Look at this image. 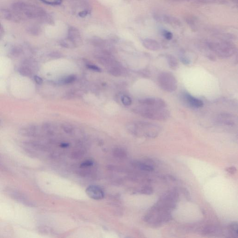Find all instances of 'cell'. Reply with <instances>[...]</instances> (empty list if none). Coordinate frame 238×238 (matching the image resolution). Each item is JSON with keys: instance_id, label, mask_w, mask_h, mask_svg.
I'll list each match as a JSON object with an SVG mask.
<instances>
[{"instance_id": "cell-29", "label": "cell", "mask_w": 238, "mask_h": 238, "mask_svg": "<svg viewBox=\"0 0 238 238\" xmlns=\"http://www.w3.org/2000/svg\"><path fill=\"white\" fill-rule=\"evenodd\" d=\"M87 68L94 71L97 72H101V69L100 68L95 66V65L92 64H88L87 65Z\"/></svg>"}, {"instance_id": "cell-13", "label": "cell", "mask_w": 238, "mask_h": 238, "mask_svg": "<svg viewBox=\"0 0 238 238\" xmlns=\"http://www.w3.org/2000/svg\"><path fill=\"white\" fill-rule=\"evenodd\" d=\"M91 43L93 45L96 47L103 48L106 45V42L104 40L100 37H93L91 40Z\"/></svg>"}, {"instance_id": "cell-22", "label": "cell", "mask_w": 238, "mask_h": 238, "mask_svg": "<svg viewBox=\"0 0 238 238\" xmlns=\"http://www.w3.org/2000/svg\"><path fill=\"white\" fill-rule=\"evenodd\" d=\"M23 52V50L19 47H15L11 50V54L14 57H17L20 56Z\"/></svg>"}, {"instance_id": "cell-26", "label": "cell", "mask_w": 238, "mask_h": 238, "mask_svg": "<svg viewBox=\"0 0 238 238\" xmlns=\"http://www.w3.org/2000/svg\"><path fill=\"white\" fill-rule=\"evenodd\" d=\"M180 60L183 64L185 65H188L190 64V60L187 58L185 53H181L180 54Z\"/></svg>"}, {"instance_id": "cell-6", "label": "cell", "mask_w": 238, "mask_h": 238, "mask_svg": "<svg viewBox=\"0 0 238 238\" xmlns=\"http://www.w3.org/2000/svg\"><path fill=\"white\" fill-rule=\"evenodd\" d=\"M216 122L225 126H234L238 123V118L234 114L229 113H220L218 114L215 119Z\"/></svg>"}, {"instance_id": "cell-35", "label": "cell", "mask_w": 238, "mask_h": 238, "mask_svg": "<svg viewBox=\"0 0 238 238\" xmlns=\"http://www.w3.org/2000/svg\"><path fill=\"white\" fill-rule=\"evenodd\" d=\"M61 53L59 52H54L50 53V56L52 58H59V57H61Z\"/></svg>"}, {"instance_id": "cell-19", "label": "cell", "mask_w": 238, "mask_h": 238, "mask_svg": "<svg viewBox=\"0 0 238 238\" xmlns=\"http://www.w3.org/2000/svg\"><path fill=\"white\" fill-rule=\"evenodd\" d=\"M41 21L43 23H45L49 24L52 25L54 23L53 18L50 15L48 14H46L44 16L40 19Z\"/></svg>"}, {"instance_id": "cell-32", "label": "cell", "mask_w": 238, "mask_h": 238, "mask_svg": "<svg viewBox=\"0 0 238 238\" xmlns=\"http://www.w3.org/2000/svg\"><path fill=\"white\" fill-rule=\"evenodd\" d=\"M34 79L35 83L37 84L41 85L43 83V80L41 77H39V76L37 75H35L34 76Z\"/></svg>"}, {"instance_id": "cell-5", "label": "cell", "mask_w": 238, "mask_h": 238, "mask_svg": "<svg viewBox=\"0 0 238 238\" xmlns=\"http://www.w3.org/2000/svg\"><path fill=\"white\" fill-rule=\"evenodd\" d=\"M5 192L12 199L22 203V204L29 206L34 205L32 201L29 200V199L24 194H23L22 192L16 190V189L11 187H7L5 189Z\"/></svg>"}, {"instance_id": "cell-30", "label": "cell", "mask_w": 238, "mask_h": 238, "mask_svg": "<svg viewBox=\"0 0 238 238\" xmlns=\"http://www.w3.org/2000/svg\"><path fill=\"white\" fill-rule=\"evenodd\" d=\"M63 128L64 130L67 133H70L72 131V127L69 124L63 125Z\"/></svg>"}, {"instance_id": "cell-31", "label": "cell", "mask_w": 238, "mask_h": 238, "mask_svg": "<svg viewBox=\"0 0 238 238\" xmlns=\"http://www.w3.org/2000/svg\"><path fill=\"white\" fill-rule=\"evenodd\" d=\"M225 170H226V172H228V173H230V174H232V175L235 174L237 172V169H236L235 167H233V166L228 167V168L225 169Z\"/></svg>"}, {"instance_id": "cell-16", "label": "cell", "mask_w": 238, "mask_h": 238, "mask_svg": "<svg viewBox=\"0 0 238 238\" xmlns=\"http://www.w3.org/2000/svg\"><path fill=\"white\" fill-rule=\"evenodd\" d=\"M19 72L21 75L26 77L31 76L33 73L32 69L27 66L20 67L19 69Z\"/></svg>"}, {"instance_id": "cell-3", "label": "cell", "mask_w": 238, "mask_h": 238, "mask_svg": "<svg viewBox=\"0 0 238 238\" xmlns=\"http://www.w3.org/2000/svg\"><path fill=\"white\" fill-rule=\"evenodd\" d=\"M209 49L219 57L228 58L234 55L236 51V47L231 42H210L208 43Z\"/></svg>"}, {"instance_id": "cell-28", "label": "cell", "mask_w": 238, "mask_h": 238, "mask_svg": "<svg viewBox=\"0 0 238 238\" xmlns=\"http://www.w3.org/2000/svg\"><path fill=\"white\" fill-rule=\"evenodd\" d=\"M162 34L163 36L166 38L167 40H171L173 37V34L172 33L169 31H167L166 30H163L162 31Z\"/></svg>"}, {"instance_id": "cell-15", "label": "cell", "mask_w": 238, "mask_h": 238, "mask_svg": "<svg viewBox=\"0 0 238 238\" xmlns=\"http://www.w3.org/2000/svg\"><path fill=\"white\" fill-rule=\"evenodd\" d=\"M136 167H138L139 169L140 170H143V171H149L151 172L154 170V168L152 166L149 164H146V163H141L140 162H136L134 163Z\"/></svg>"}, {"instance_id": "cell-33", "label": "cell", "mask_w": 238, "mask_h": 238, "mask_svg": "<svg viewBox=\"0 0 238 238\" xmlns=\"http://www.w3.org/2000/svg\"><path fill=\"white\" fill-rule=\"evenodd\" d=\"M93 164V162L91 160H87V161H85L84 163H82V165H81V167H89V166H92Z\"/></svg>"}, {"instance_id": "cell-9", "label": "cell", "mask_w": 238, "mask_h": 238, "mask_svg": "<svg viewBox=\"0 0 238 238\" xmlns=\"http://www.w3.org/2000/svg\"><path fill=\"white\" fill-rule=\"evenodd\" d=\"M182 96L184 101L191 107L199 109L203 107L204 105L203 102L201 100L192 96L187 93L183 94Z\"/></svg>"}, {"instance_id": "cell-17", "label": "cell", "mask_w": 238, "mask_h": 238, "mask_svg": "<svg viewBox=\"0 0 238 238\" xmlns=\"http://www.w3.org/2000/svg\"><path fill=\"white\" fill-rule=\"evenodd\" d=\"M163 21L166 23L169 24H175L179 25V21L177 19L174 17L168 16H164L163 17Z\"/></svg>"}, {"instance_id": "cell-1", "label": "cell", "mask_w": 238, "mask_h": 238, "mask_svg": "<svg viewBox=\"0 0 238 238\" xmlns=\"http://www.w3.org/2000/svg\"><path fill=\"white\" fill-rule=\"evenodd\" d=\"M129 129L136 135L154 138L158 136L161 130L160 127L151 122L138 121L129 125Z\"/></svg>"}, {"instance_id": "cell-25", "label": "cell", "mask_w": 238, "mask_h": 238, "mask_svg": "<svg viewBox=\"0 0 238 238\" xmlns=\"http://www.w3.org/2000/svg\"><path fill=\"white\" fill-rule=\"evenodd\" d=\"M121 101H122V103H123L125 106H130V105L132 104L131 99V98H130L129 96H126V95L123 96V97H122Z\"/></svg>"}, {"instance_id": "cell-2", "label": "cell", "mask_w": 238, "mask_h": 238, "mask_svg": "<svg viewBox=\"0 0 238 238\" xmlns=\"http://www.w3.org/2000/svg\"><path fill=\"white\" fill-rule=\"evenodd\" d=\"M134 112L144 118L155 120H165L170 116V112L165 109L141 106L137 107Z\"/></svg>"}, {"instance_id": "cell-23", "label": "cell", "mask_w": 238, "mask_h": 238, "mask_svg": "<svg viewBox=\"0 0 238 238\" xmlns=\"http://www.w3.org/2000/svg\"><path fill=\"white\" fill-rule=\"evenodd\" d=\"M43 3L51 5H58L61 4L62 0H41Z\"/></svg>"}, {"instance_id": "cell-21", "label": "cell", "mask_w": 238, "mask_h": 238, "mask_svg": "<svg viewBox=\"0 0 238 238\" xmlns=\"http://www.w3.org/2000/svg\"><path fill=\"white\" fill-rule=\"evenodd\" d=\"M238 227L237 222L232 223L229 225V229L235 235L238 236Z\"/></svg>"}, {"instance_id": "cell-8", "label": "cell", "mask_w": 238, "mask_h": 238, "mask_svg": "<svg viewBox=\"0 0 238 238\" xmlns=\"http://www.w3.org/2000/svg\"><path fill=\"white\" fill-rule=\"evenodd\" d=\"M87 195L93 199L99 200L104 196L103 191L100 187L96 186H90L86 189Z\"/></svg>"}, {"instance_id": "cell-37", "label": "cell", "mask_w": 238, "mask_h": 238, "mask_svg": "<svg viewBox=\"0 0 238 238\" xmlns=\"http://www.w3.org/2000/svg\"><path fill=\"white\" fill-rule=\"evenodd\" d=\"M174 1H180V0H174Z\"/></svg>"}, {"instance_id": "cell-18", "label": "cell", "mask_w": 238, "mask_h": 238, "mask_svg": "<svg viewBox=\"0 0 238 238\" xmlns=\"http://www.w3.org/2000/svg\"><path fill=\"white\" fill-rule=\"evenodd\" d=\"M28 33L33 35H37L41 33V29L37 26L30 27L28 29Z\"/></svg>"}, {"instance_id": "cell-4", "label": "cell", "mask_w": 238, "mask_h": 238, "mask_svg": "<svg viewBox=\"0 0 238 238\" xmlns=\"http://www.w3.org/2000/svg\"><path fill=\"white\" fill-rule=\"evenodd\" d=\"M158 82L160 88L167 92H173L178 88L176 78L169 72H163L160 73L158 77Z\"/></svg>"}, {"instance_id": "cell-14", "label": "cell", "mask_w": 238, "mask_h": 238, "mask_svg": "<svg viewBox=\"0 0 238 238\" xmlns=\"http://www.w3.org/2000/svg\"><path fill=\"white\" fill-rule=\"evenodd\" d=\"M60 44L63 47L67 48H73L76 47L75 43L68 37L61 40L60 42Z\"/></svg>"}, {"instance_id": "cell-36", "label": "cell", "mask_w": 238, "mask_h": 238, "mask_svg": "<svg viewBox=\"0 0 238 238\" xmlns=\"http://www.w3.org/2000/svg\"><path fill=\"white\" fill-rule=\"evenodd\" d=\"M3 28H2V26L1 25V24H0V33H2L3 32Z\"/></svg>"}, {"instance_id": "cell-11", "label": "cell", "mask_w": 238, "mask_h": 238, "mask_svg": "<svg viewBox=\"0 0 238 238\" xmlns=\"http://www.w3.org/2000/svg\"><path fill=\"white\" fill-rule=\"evenodd\" d=\"M143 46L151 51H157L160 49V44L154 39L146 38L142 41Z\"/></svg>"}, {"instance_id": "cell-24", "label": "cell", "mask_w": 238, "mask_h": 238, "mask_svg": "<svg viewBox=\"0 0 238 238\" xmlns=\"http://www.w3.org/2000/svg\"><path fill=\"white\" fill-rule=\"evenodd\" d=\"M76 77L74 75H71L66 77L63 80V83L66 84H71L75 81Z\"/></svg>"}, {"instance_id": "cell-20", "label": "cell", "mask_w": 238, "mask_h": 238, "mask_svg": "<svg viewBox=\"0 0 238 238\" xmlns=\"http://www.w3.org/2000/svg\"><path fill=\"white\" fill-rule=\"evenodd\" d=\"M216 228L214 226H207L205 227L203 230V234L204 235H210L214 234L217 232Z\"/></svg>"}, {"instance_id": "cell-10", "label": "cell", "mask_w": 238, "mask_h": 238, "mask_svg": "<svg viewBox=\"0 0 238 238\" xmlns=\"http://www.w3.org/2000/svg\"><path fill=\"white\" fill-rule=\"evenodd\" d=\"M68 38L78 45L82 42L81 34L78 29L74 27H70L68 31Z\"/></svg>"}, {"instance_id": "cell-34", "label": "cell", "mask_w": 238, "mask_h": 238, "mask_svg": "<svg viewBox=\"0 0 238 238\" xmlns=\"http://www.w3.org/2000/svg\"><path fill=\"white\" fill-rule=\"evenodd\" d=\"M89 10L85 9V10L79 12L78 15H79V17H82V18H84V17H86V16L88 15V14H89Z\"/></svg>"}, {"instance_id": "cell-27", "label": "cell", "mask_w": 238, "mask_h": 238, "mask_svg": "<svg viewBox=\"0 0 238 238\" xmlns=\"http://www.w3.org/2000/svg\"><path fill=\"white\" fill-rule=\"evenodd\" d=\"M140 192L142 194H145V195H151L153 193V189L151 187H145L141 190Z\"/></svg>"}, {"instance_id": "cell-7", "label": "cell", "mask_w": 238, "mask_h": 238, "mask_svg": "<svg viewBox=\"0 0 238 238\" xmlns=\"http://www.w3.org/2000/svg\"><path fill=\"white\" fill-rule=\"evenodd\" d=\"M139 103L143 106L153 108L165 109L167 107L166 102L161 98L157 97H147L140 99Z\"/></svg>"}, {"instance_id": "cell-12", "label": "cell", "mask_w": 238, "mask_h": 238, "mask_svg": "<svg viewBox=\"0 0 238 238\" xmlns=\"http://www.w3.org/2000/svg\"><path fill=\"white\" fill-rule=\"evenodd\" d=\"M169 67L173 70L176 69L178 67V62L176 58L172 55H168L166 57Z\"/></svg>"}]
</instances>
